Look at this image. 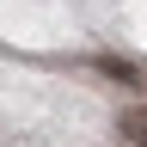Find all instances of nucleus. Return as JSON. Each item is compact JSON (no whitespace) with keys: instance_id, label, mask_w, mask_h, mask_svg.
<instances>
[{"instance_id":"f257e3e1","label":"nucleus","mask_w":147,"mask_h":147,"mask_svg":"<svg viewBox=\"0 0 147 147\" xmlns=\"http://www.w3.org/2000/svg\"><path fill=\"white\" fill-rule=\"evenodd\" d=\"M98 74H110V80H123V86H135L141 74H135V61H117V55H104L98 61Z\"/></svg>"},{"instance_id":"f03ea898","label":"nucleus","mask_w":147,"mask_h":147,"mask_svg":"<svg viewBox=\"0 0 147 147\" xmlns=\"http://www.w3.org/2000/svg\"><path fill=\"white\" fill-rule=\"evenodd\" d=\"M123 135H129V141H147V104L123 110Z\"/></svg>"},{"instance_id":"7ed1b4c3","label":"nucleus","mask_w":147,"mask_h":147,"mask_svg":"<svg viewBox=\"0 0 147 147\" xmlns=\"http://www.w3.org/2000/svg\"><path fill=\"white\" fill-rule=\"evenodd\" d=\"M135 147H147V141H135Z\"/></svg>"}]
</instances>
